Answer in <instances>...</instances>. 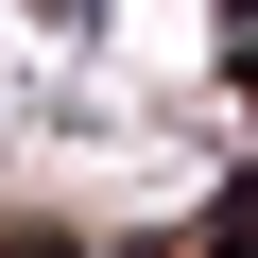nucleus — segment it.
<instances>
[{
    "label": "nucleus",
    "mask_w": 258,
    "mask_h": 258,
    "mask_svg": "<svg viewBox=\"0 0 258 258\" xmlns=\"http://www.w3.org/2000/svg\"><path fill=\"white\" fill-rule=\"evenodd\" d=\"M241 86H258V69H241Z\"/></svg>",
    "instance_id": "f257e3e1"
}]
</instances>
